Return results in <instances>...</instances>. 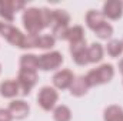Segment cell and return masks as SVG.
Wrapping results in <instances>:
<instances>
[{"mask_svg": "<svg viewBox=\"0 0 123 121\" xmlns=\"http://www.w3.org/2000/svg\"><path fill=\"white\" fill-rule=\"evenodd\" d=\"M115 76V70H113V66L112 64H103L94 70H90L87 74H86V81L89 84V87H94V86H99V84H105V83H109Z\"/></svg>", "mask_w": 123, "mask_h": 121, "instance_id": "obj_1", "label": "cell"}, {"mask_svg": "<svg viewBox=\"0 0 123 121\" xmlns=\"http://www.w3.org/2000/svg\"><path fill=\"white\" fill-rule=\"evenodd\" d=\"M23 23L25 27L29 34L31 36H37L39 31H42L44 29V23H43V16H42V10L31 7L27 9L23 14Z\"/></svg>", "mask_w": 123, "mask_h": 121, "instance_id": "obj_2", "label": "cell"}, {"mask_svg": "<svg viewBox=\"0 0 123 121\" xmlns=\"http://www.w3.org/2000/svg\"><path fill=\"white\" fill-rule=\"evenodd\" d=\"M0 34H1L10 44L17 46V47H20V49L25 47V38H26V36H25L20 30H17V29H14L13 26H10L9 23L0 22Z\"/></svg>", "mask_w": 123, "mask_h": 121, "instance_id": "obj_3", "label": "cell"}, {"mask_svg": "<svg viewBox=\"0 0 123 121\" xmlns=\"http://www.w3.org/2000/svg\"><path fill=\"white\" fill-rule=\"evenodd\" d=\"M57 98H59L57 91L52 87H43L37 95V101H39L40 107L46 111H50L55 107V104L57 103Z\"/></svg>", "mask_w": 123, "mask_h": 121, "instance_id": "obj_4", "label": "cell"}, {"mask_svg": "<svg viewBox=\"0 0 123 121\" xmlns=\"http://www.w3.org/2000/svg\"><path fill=\"white\" fill-rule=\"evenodd\" d=\"M39 61V68L49 71V70H55L63 63V56L59 51H52V53H46L42 54L40 57H37Z\"/></svg>", "mask_w": 123, "mask_h": 121, "instance_id": "obj_5", "label": "cell"}, {"mask_svg": "<svg viewBox=\"0 0 123 121\" xmlns=\"http://www.w3.org/2000/svg\"><path fill=\"white\" fill-rule=\"evenodd\" d=\"M36 81H37V73L36 71L20 68L19 77H17V83H19V87L22 88L25 95H27L30 93V90L34 87V84H36Z\"/></svg>", "mask_w": 123, "mask_h": 121, "instance_id": "obj_6", "label": "cell"}, {"mask_svg": "<svg viewBox=\"0 0 123 121\" xmlns=\"http://www.w3.org/2000/svg\"><path fill=\"white\" fill-rule=\"evenodd\" d=\"M25 7V1H17V0H0V16L4 17V20L13 22L14 19V11L19 9Z\"/></svg>", "mask_w": 123, "mask_h": 121, "instance_id": "obj_7", "label": "cell"}, {"mask_svg": "<svg viewBox=\"0 0 123 121\" xmlns=\"http://www.w3.org/2000/svg\"><path fill=\"white\" fill-rule=\"evenodd\" d=\"M123 13V4L119 0H109L103 6V16L109 17L112 20H117L122 17Z\"/></svg>", "mask_w": 123, "mask_h": 121, "instance_id": "obj_8", "label": "cell"}, {"mask_svg": "<svg viewBox=\"0 0 123 121\" xmlns=\"http://www.w3.org/2000/svg\"><path fill=\"white\" fill-rule=\"evenodd\" d=\"M73 80H74V76L70 70H62V71H57L53 76V84L60 90L70 88Z\"/></svg>", "mask_w": 123, "mask_h": 121, "instance_id": "obj_9", "label": "cell"}, {"mask_svg": "<svg viewBox=\"0 0 123 121\" xmlns=\"http://www.w3.org/2000/svg\"><path fill=\"white\" fill-rule=\"evenodd\" d=\"M29 110H30V108H29L27 103H25L23 100H14V101H12L10 105H9V111H10L12 117H13V118H19V120L25 118V117L29 114Z\"/></svg>", "mask_w": 123, "mask_h": 121, "instance_id": "obj_10", "label": "cell"}, {"mask_svg": "<svg viewBox=\"0 0 123 121\" xmlns=\"http://www.w3.org/2000/svg\"><path fill=\"white\" fill-rule=\"evenodd\" d=\"M87 90H89V84H87L85 76L74 77V80H73V83H72V86H70V93H72L73 95L80 97V95H85V94L87 93Z\"/></svg>", "mask_w": 123, "mask_h": 121, "instance_id": "obj_11", "label": "cell"}, {"mask_svg": "<svg viewBox=\"0 0 123 121\" xmlns=\"http://www.w3.org/2000/svg\"><path fill=\"white\" fill-rule=\"evenodd\" d=\"M19 83L17 81H13V80H6L0 84V94L3 97H7V98H12V97H16L19 94Z\"/></svg>", "mask_w": 123, "mask_h": 121, "instance_id": "obj_12", "label": "cell"}, {"mask_svg": "<svg viewBox=\"0 0 123 121\" xmlns=\"http://www.w3.org/2000/svg\"><path fill=\"white\" fill-rule=\"evenodd\" d=\"M86 23L87 26L92 29V30H96L97 27H100L102 24H105V16L103 13L100 11H96V10H90L87 14H86Z\"/></svg>", "mask_w": 123, "mask_h": 121, "instance_id": "obj_13", "label": "cell"}, {"mask_svg": "<svg viewBox=\"0 0 123 121\" xmlns=\"http://www.w3.org/2000/svg\"><path fill=\"white\" fill-rule=\"evenodd\" d=\"M105 121H123V110L119 105H109L105 110Z\"/></svg>", "mask_w": 123, "mask_h": 121, "instance_id": "obj_14", "label": "cell"}, {"mask_svg": "<svg viewBox=\"0 0 123 121\" xmlns=\"http://www.w3.org/2000/svg\"><path fill=\"white\" fill-rule=\"evenodd\" d=\"M103 59V47L99 43H93L87 49V60L89 63H97Z\"/></svg>", "mask_w": 123, "mask_h": 121, "instance_id": "obj_15", "label": "cell"}, {"mask_svg": "<svg viewBox=\"0 0 123 121\" xmlns=\"http://www.w3.org/2000/svg\"><path fill=\"white\" fill-rule=\"evenodd\" d=\"M67 40L70 41V44H74V43L86 40L85 38V30H83V27L82 26H74V27L69 29V31H67Z\"/></svg>", "mask_w": 123, "mask_h": 121, "instance_id": "obj_16", "label": "cell"}, {"mask_svg": "<svg viewBox=\"0 0 123 121\" xmlns=\"http://www.w3.org/2000/svg\"><path fill=\"white\" fill-rule=\"evenodd\" d=\"M20 67L25 68V70H33V71H36V68L39 67L37 57L34 54H25V56H22V59H20Z\"/></svg>", "mask_w": 123, "mask_h": 121, "instance_id": "obj_17", "label": "cell"}, {"mask_svg": "<svg viewBox=\"0 0 123 121\" xmlns=\"http://www.w3.org/2000/svg\"><path fill=\"white\" fill-rule=\"evenodd\" d=\"M52 16H53V26H67L70 16L64 11V10H52Z\"/></svg>", "mask_w": 123, "mask_h": 121, "instance_id": "obj_18", "label": "cell"}, {"mask_svg": "<svg viewBox=\"0 0 123 121\" xmlns=\"http://www.w3.org/2000/svg\"><path fill=\"white\" fill-rule=\"evenodd\" d=\"M53 117H55L56 121H70V118H72V111L66 105H59L55 110Z\"/></svg>", "mask_w": 123, "mask_h": 121, "instance_id": "obj_19", "label": "cell"}, {"mask_svg": "<svg viewBox=\"0 0 123 121\" xmlns=\"http://www.w3.org/2000/svg\"><path fill=\"white\" fill-rule=\"evenodd\" d=\"M107 53L112 57H117L123 53V44L120 40H112L107 43Z\"/></svg>", "mask_w": 123, "mask_h": 121, "instance_id": "obj_20", "label": "cell"}, {"mask_svg": "<svg viewBox=\"0 0 123 121\" xmlns=\"http://www.w3.org/2000/svg\"><path fill=\"white\" fill-rule=\"evenodd\" d=\"M56 43V38L53 36H39V41H37V47L40 49H50L53 47Z\"/></svg>", "mask_w": 123, "mask_h": 121, "instance_id": "obj_21", "label": "cell"}, {"mask_svg": "<svg viewBox=\"0 0 123 121\" xmlns=\"http://www.w3.org/2000/svg\"><path fill=\"white\" fill-rule=\"evenodd\" d=\"M94 31H96V34H97L100 38H109V37L113 34V27H112L110 24L105 23V24H102L100 27H97Z\"/></svg>", "mask_w": 123, "mask_h": 121, "instance_id": "obj_22", "label": "cell"}, {"mask_svg": "<svg viewBox=\"0 0 123 121\" xmlns=\"http://www.w3.org/2000/svg\"><path fill=\"white\" fill-rule=\"evenodd\" d=\"M67 31H69L67 26H60V24L53 26V37L59 40H64L67 38Z\"/></svg>", "mask_w": 123, "mask_h": 121, "instance_id": "obj_23", "label": "cell"}, {"mask_svg": "<svg viewBox=\"0 0 123 121\" xmlns=\"http://www.w3.org/2000/svg\"><path fill=\"white\" fill-rule=\"evenodd\" d=\"M73 60H74L76 64H79V66H86L89 63V60H87V49L74 53L73 54Z\"/></svg>", "mask_w": 123, "mask_h": 121, "instance_id": "obj_24", "label": "cell"}, {"mask_svg": "<svg viewBox=\"0 0 123 121\" xmlns=\"http://www.w3.org/2000/svg\"><path fill=\"white\" fill-rule=\"evenodd\" d=\"M12 114L9 110H4V108H0V121H12Z\"/></svg>", "mask_w": 123, "mask_h": 121, "instance_id": "obj_25", "label": "cell"}, {"mask_svg": "<svg viewBox=\"0 0 123 121\" xmlns=\"http://www.w3.org/2000/svg\"><path fill=\"white\" fill-rule=\"evenodd\" d=\"M119 68H120V71H122V74H123V59L119 61Z\"/></svg>", "mask_w": 123, "mask_h": 121, "instance_id": "obj_26", "label": "cell"}, {"mask_svg": "<svg viewBox=\"0 0 123 121\" xmlns=\"http://www.w3.org/2000/svg\"><path fill=\"white\" fill-rule=\"evenodd\" d=\"M0 70H1V66H0Z\"/></svg>", "mask_w": 123, "mask_h": 121, "instance_id": "obj_27", "label": "cell"}, {"mask_svg": "<svg viewBox=\"0 0 123 121\" xmlns=\"http://www.w3.org/2000/svg\"><path fill=\"white\" fill-rule=\"evenodd\" d=\"M122 44H123V40H122Z\"/></svg>", "mask_w": 123, "mask_h": 121, "instance_id": "obj_28", "label": "cell"}]
</instances>
